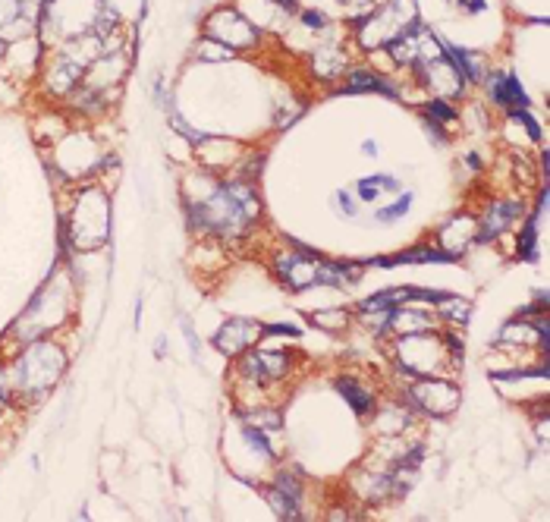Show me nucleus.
Returning a JSON list of instances; mask_svg holds the SVG:
<instances>
[{"mask_svg": "<svg viewBox=\"0 0 550 522\" xmlns=\"http://www.w3.org/2000/svg\"><path fill=\"white\" fill-rule=\"evenodd\" d=\"M110 239V202L101 186L76 189L70 214L63 217V249L98 252Z\"/></svg>", "mask_w": 550, "mask_h": 522, "instance_id": "obj_4", "label": "nucleus"}, {"mask_svg": "<svg viewBox=\"0 0 550 522\" xmlns=\"http://www.w3.org/2000/svg\"><path fill=\"white\" fill-rule=\"evenodd\" d=\"M390 353H393L396 375H403V381H415L422 375H450V378L459 375V365L450 359L444 340H440V328L425 334L396 337Z\"/></svg>", "mask_w": 550, "mask_h": 522, "instance_id": "obj_5", "label": "nucleus"}, {"mask_svg": "<svg viewBox=\"0 0 550 522\" xmlns=\"http://www.w3.org/2000/svg\"><path fill=\"white\" fill-rule=\"evenodd\" d=\"M76 315V287L70 271L54 268V274L44 280V284L35 290V296L29 299V306L22 309V315L13 321L10 328V340L29 343L38 337H54L57 331H63L66 324Z\"/></svg>", "mask_w": 550, "mask_h": 522, "instance_id": "obj_3", "label": "nucleus"}, {"mask_svg": "<svg viewBox=\"0 0 550 522\" xmlns=\"http://www.w3.org/2000/svg\"><path fill=\"white\" fill-rule=\"evenodd\" d=\"M66 368H70V353L63 350L57 337H38L29 343H19V350L7 362L13 403L38 406L60 384Z\"/></svg>", "mask_w": 550, "mask_h": 522, "instance_id": "obj_2", "label": "nucleus"}, {"mask_svg": "<svg viewBox=\"0 0 550 522\" xmlns=\"http://www.w3.org/2000/svg\"><path fill=\"white\" fill-rule=\"evenodd\" d=\"M337 4H346V7H368L374 0H337Z\"/></svg>", "mask_w": 550, "mask_h": 522, "instance_id": "obj_42", "label": "nucleus"}, {"mask_svg": "<svg viewBox=\"0 0 550 522\" xmlns=\"http://www.w3.org/2000/svg\"><path fill=\"white\" fill-rule=\"evenodd\" d=\"M362 151H365L368 158H374V155H378L381 148H378V142H374V139H365V142H362Z\"/></svg>", "mask_w": 550, "mask_h": 522, "instance_id": "obj_40", "label": "nucleus"}, {"mask_svg": "<svg viewBox=\"0 0 550 522\" xmlns=\"http://www.w3.org/2000/svg\"><path fill=\"white\" fill-rule=\"evenodd\" d=\"M13 406V387H10V372H7V362L0 359V409Z\"/></svg>", "mask_w": 550, "mask_h": 522, "instance_id": "obj_33", "label": "nucleus"}, {"mask_svg": "<svg viewBox=\"0 0 550 522\" xmlns=\"http://www.w3.org/2000/svg\"><path fill=\"white\" fill-rule=\"evenodd\" d=\"M236 434H239V444L246 447V450H252L261 463L274 466V463L280 460V453L274 450V441H271V431H264V428H258V425H252V422H242V419H239Z\"/></svg>", "mask_w": 550, "mask_h": 522, "instance_id": "obj_21", "label": "nucleus"}, {"mask_svg": "<svg viewBox=\"0 0 550 522\" xmlns=\"http://www.w3.org/2000/svg\"><path fill=\"white\" fill-rule=\"evenodd\" d=\"M271 510L280 519H302L305 510V475L299 466H277L271 472V482L264 488Z\"/></svg>", "mask_w": 550, "mask_h": 522, "instance_id": "obj_9", "label": "nucleus"}, {"mask_svg": "<svg viewBox=\"0 0 550 522\" xmlns=\"http://www.w3.org/2000/svg\"><path fill=\"white\" fill-rule=\"evenodd\" d=\"M437 51H440V57L453 63L456 73L466 82H484V76H488V70H484V63L475 51H466V48L450 45V41H440V38H437Z\"/></svg>", "mask_w": 550, "mask_h": 522, "instance_id": "obj_18", "label": "nucleus"}, {"mask_svg": "<svg viewBox=\"0 0 550 522\" xmlns=\"http://www.w3.org/2000/svg\"><path fill=\"white\" fill-rule=\"evenodd\" d=\"M525 217V202L522 199H491L484 211L475 217V236L472 246H491L497 239L510 233V227Z\"/></svg>", "mask_w": 550, "mask_h": 522, "instance_id": "obj_10", "label": "nucleus"}, {"mask_svg": "<svg viewBox=\"0 0 550 522\" xmlns=\"http://www.w3.org/2000/svg\"><path fill=\"white\" fill-rule=\"evenodd\" d=\"M374 416V431L384 434V438H403V431L412 428L415 422V409L400 397L393 403H378V409L371 412Z\"/></svg>", "mask_w": 550, "mask_h": 522, "instance_id": "obj_15", "label": "nucleus"}, {"mask_svg": "<svg viewBox=\"0 0 550 522\" xmlns=\"http://www.w3.org/2000/svg\"><path fill=\"white\" fill-rule=\"evenodd\" d=\"M334 199H337V208H340L343 217H359V199L349 189H337Z\"/></svg>", "mask_w": 550, "mask_h": 522, "instance_id": "obj_32", "label": "nucleus"}, {"mask_svg": "<svg viewBox=\"0 0 550 522\" xmlns=\"http://www.w3.org/2000/svg\"><path fill=\"white\" fill-rule=\"evenodd\" d=\"M425 129L434 136V142H444L447 139V133H444V123H434V120H428L425 117Z\"/></svg>", "mask_w": 550, "mask_h": 522, "instance_id": "obj_36", "label": "nucleus"}, {"mask_svg": "<svg viewBox=\"0 0 550 522\" xmlns=\"http://www.w3.org/2000/svg\"><path fill=\"white\" fill-rule=\"evenodd\" d=\"M459 7L466 10V13H481V10H488V4H484V0H459Z\"/></svg>", "mask_w": 550, "mask_h": 522, "instance_id": "obj_37", "label": "nucleus"}, {"mask_svg": "<svg viewBox=\"0 0 550 522\" xmlns=\"http://www.w3.org/2000/svg\"><path fill=\"white\" fill-rule=\"evenodd\" d=\"M346 85H343V95H365V92H378V95H387V98H400V89L381 73H374V70H349L346 73Z\"/></svg>", "mask_w": 550, "mask_h": 522, "instance_id": "obj_19", "label": "nucleus"}, {"mask_svg": "<svg viewBox=\"0 0 550 522\" xmlns=\"http://www.w3.org/2000/svg\"><path fill=\"white\" fill-rule=\"evenodd\" d=\"M506 114H510V120H519V123L525 126L528 139H532L535 145L541 142V123L535 120V114L528 111V107H516V111H506Z\"/></svg>", "mask_w": 550, "mask_h": 522, "instance_id": "obj_29", "label": "nucleus"}, {"mask_svg": "<svg viewBox=\"0 0 550 522\" xmlns=\"http://www.w3.org/2000/svg\"><path fill=\"white\" fill-rule=\"evenodd\" d=\"M484 82H488V95L497 107H503V111H516V107H528L532 101H528V92L522 89L519 76L513 73H503V70H494L484 76Z\"/></svg>", "mask_w": 550, "mask_h": 522, "instance_id": "obj_16", "label": "nucleus"}, {"mask_svg": "<svg viewBox=\"0 0 550 522\" xmlns=\"http://www.w3.org/2000/svg\"><path fill=\"white\" fill-rule=\"evenodd\" d=\"M362 261H334L321 258L315 271V287H330V290H352L362 284Z\"/></svg>", "mask_w": 550, "mask_h": 522, "instance_id": "obj_13", "label": "nucleus"}, {"mask_svg": "<svg viewBox=\"0 0 550 522\" xmlns=\"http://www.w3.org/2000/svg\"><path fill=\"white\" fill-rule=\"evenodd\" d=\"M434 315H437L440 324H447V328H466L469 318H472V302H469L466 296L447 293V296L434 306Z\"/></svg>", "mask_w": 550, "mask_h": 522, "instance_id": "obj_24", "label": "nucleus"}, {"mask_svg": "<svg viewBox=\"0 0 550 522\" xmlns=\"http://www.w3.org/2000/svg\"><path fill=\"white\" fill-rule=\"evenodd\" d=\"M189 230L211 239H242L261 221V199L249 180H211L202 195L183 192Z\"/></svg>", "mask_w": 550, "mask_h": 522, "instance_id": "obj_1", "label": "nucleus"}, {"mask_svg": "<svg viewBox=\"0 0 550 522\" xmlns=\"http://www.w3.org/2000/svg\"><path fill=\"white\" fill-rule=\"evenodd\" d=\"M10 57V41L7 38H0V63H4Z\"/></svg>", "mask_w": 550, "mask_h": 522, "instance_id": "obj_41", "label": "nucleus"}, {"mask_svg": "<svg viewBox=\"0 0 550 522\" xmlns=\"http://www.w3.org/2000/svg\"><path fill=\"white\" fill-rule=\"evenodd\" d=\"M403 400L428 419H447L459 409L462 390H459L456 378H450V375H422L415 381H406Z\"/></svg>", "mask_w": 550, "mask_h": 522, "instance_id": "obj_7", "label": "nucleus"}, {"mask_svg": "<svg viewBox=\"0 0 550 522\" xmlns=\"http://www.w3.org/2000/svg\"><path fill=\"white\" fill-rule=\"evenodd\" d=\"M378 195H381V189L374 186L368 177H362V180L356 183V199H359V202H378Z\"/></svg>", "mask_w": 550, "mask_h": 522, "instance_id": "obj_35", "label": "nucleus"}, {"mask_svg": "<svg viewBox=\"0 0 550 522\" xmlns=\"http://www.w3.org/2000/svg\"><path fill=\"white\" fill-rule=\"evenodd\" d=\"M176 321H180V331H183V337H186V343H189L192 362H202V340H198V334H195V324H192V318L180 312V315H176Z\"/></svg>", "mask_w": 550, "mask_h": 522, "instance_id": "obj_28", "label": "nucleus"}, {"mask_svg": "<svg viewBox=\"0 0 550 522\" xmlns=\"http://www.w3.org/2000/svg\"><path fill=\"white\" fill-rule=\"evenodd\" d=\"M236 416L242 422H252L264 431H280L283 428V412L277 409L274 400H264V403H252V406H236Z\"/></svg>", "mask_w": 550, "mask_h": 522, "instance_id": "obj_23", "label": "nucleus"}, {"mask_svg": "<svg viewBox=\"0 0 550 522\" xmlns=\"http://www.w3.org/2000/svg\"><path fill=\"white\" fill-rule=\"evenodd\" d=\"M334 387H337V394L349 403V409L356 412L359 419H368L374 409H378V394H374L371 387H365L356 375H337L334 378Z\"/></svg>", "mask_w": 550, "mask_h": 522, "instance_id": "obj_17", "label": "nucleus"}, {"mask_svg": "<svg viewBox=\"0 0 550 522\" xmlns=\"http://www.w3.org/2000/svg\"><path fill=\"white\" fill-rule=\"evenodd\" d=\"M412 202H415V195H412V192H403L393 205H381L378 211H374V221H378V224H396V221H403V217L412 211Z\"/></svg>", "mask_w": 550, "mask_h": 522, "instance_id": "obj_26", "label": "nucleus"}, {"mask_svg": "<svg viewBox=\"0 0 550 522\" xmlns=\"http://www.w3.org/2000/svg\"><path fill=\"white\" fill-rule=\"evenodd\" d=\"M261 340V321L246 318V315H230L211 337V346L224 356V359H236L242 353H249L252 346Z\"/></svg>", "mask_w": 550, "mask_h": 522, "instance_id": "obj_11", "label": "nucleus"}, {"mask_svg": "<svg viewBox=\"0 0 550 522\" xmlns=\"http://www.w3.org/2000/svg\"><path fill=\"white\" fill-rule=\"evenodd\" d=\"M462 255L440 249L437 243H418L409 246L396 255H378V258H365L362 268H400V265H459Z\"/></svg>", "mask_w": 550, "mask_h": 522, "instance_id": "obj_12", "label": "nucleus"}, {"mask_svg": "<svg viewBox=\"0 0 550 522\" xmlns=\"http://www.w3.org/2000/svg\"><path fill=\"white\" fill-rule=\"evenodd\" d=\"M299 23H302L305 29H312V32H321V29L330 26V19H327V13H321V10H299Z\"/></svg>", "mask_w": 550, "mask_h": 522, "instance_id": "obj_31", "label": "nucleus"}, {"mask_svg": "<svg viewBox=\"0 0 550 522\" xmlns=\"http://www.w3.org/2000/svg\"><path fill=\"white\" fill-rule=\"evenodd\" d=\"M544 202H547V195L541 192L535 211H528V217L522 221V230H519V239H516V261H525V265H535L538 261V224L544 214Z\"/></svg>", "mask_w": 550, "mask_h": 522, "instance_id": "obj_20", "label": "nucleus"}, {"mask_svg": "<svg viewBox=\"0 0 550 522\" xmlns=\"http://www.w3.org/2000/svg\"><path fill=\"white\" fill-rule=\"evenodd\" d=\"M293 372V356L290 350H252L233 359V378L239 387H249L252 394H268L286 381Z\"/></svg>", "mask_w": 550, "mask_h": 522, "instance_id": "obj_6", "label": "nucleus"}, {"mask_svg": "<svg viewBox=\"0 0 550 522\" xmlns=\"http://www.w3.org/2000/svg\"><path fill=\"white\" fill-rule=\"evenodd\" d=\"M352 321H356V312L346 309V306L318 309V312L308 315V324H312V328H321V331H330V334H343L346 328H352Z\"/></svg>", "mask_w": 550, "mask_h": 522, "instance_id": "obj_25", "label": "nucleus"}, {"mask_svg": "<svg viewBox=\"0 0 550 522\" xmlns=\"http://www.w3.org/2000/svg\"><path fill=\"white\" fill-rule=\"evenodd\" d=\"M302 334H305V328H296V324H286V321L261 324V337H290V340H299Z\"/></svg>", "mask_w": 550, "mask_h": 522, "instance_id": "obj_30", "label": "nucleus"}, {"mask_svg": "<svg viewBox=\"0 0 550 522\" xmlns=\"http://www.w3.org/2000/svg\"><path fill=\"white\" fill-rule=\"evenodd\" d=\"M321 258L324 255L315 246L290 239V249H277L271 255V271L280 280V287H286L290 293H302L315 287V271Z\"/></svg>", "mask_w": 550, "mask_h": 522, "instance_id": "obj_8", "label": "nucleus"}, {"mask_svg": "<svg viewBox=\"0 0 550 522\" xmlns=\"http://www.w3.org/2000/svg\"><path fill=\"white\" fill-rule=\"evenodd\" d=\"M466 164H469V170H475V173L484 167V164H481V158H478V151H469V155H466Z\"/></svg>", "mask_w": 550, "mask_h": 522, "instance_id": "obj_39", "label": "nucleus"}, {"mask_svg": "<svg viewBox=\"0 0 550 522\" xmlns=\"http://www.w3.org/2000/svg\"><path fill=\"white\" fill-rule=\"evenodd\" d=\"M396 306H409V287H387L356 302V315H374V312H390Z\"/></svg>", "mask_w": 550, "mask_h": 522, "instance_id": "obj_22", "label": "nucleus"}, {"mask_svg": "<svg viewBox=\"0 0 550 522\" xmlns=\"http://www.w3.org/2000/svg\"><path fill=\"white\" fill-rule=\"evenodd\" d=\"M425 117L434 120V123H453L459 117V111L453 107V101H447V98H431L425 104Z\"/></svg>", "mask_w": 550, "mask_h": 522, "instance_id": "obj_27", "label": "nucleus"}, {"mask_svg": "<svg viewBox=\"0 0 550 522\" xmlns=\"http://www.w3.org/2000/svg\"><path fill=\"white\" fill-rule=\"evenodd\" d=\"M154 356H158V359H167V337H158V340H154Z\"/></svg>", "mask_w": 550, "mask_h": 522, "instance_id": "obj_38", "label": "nucleus"}, {"mask_svg": "<svg viewBox=\"0 0 550 522\" xmlns=\"http://www.w3.org/2000/svg\"><path fill=\"white\" fill-rule=\"evenodd\" d=\"M374 186H378L381 192H400L403 189V183L400 180H396L393 177V173H371V177H368Z\"/></svg>", "mask_w": 550, "mask_h": 522, "instance_id": "obj_34", "label": "nucleus"}, {"mask_svg": "<svg viewBox=\"0 0 550 522\" xmlns=\"http://www.w3.org/2000/svg\"><path fill=\"white\" fill-rule=\"evenodd\" d=\"M387 324H390V334H393V337L425 334V331H437V328H440V321H437L434 309H431V312H428V306H425V309H415L412 302H409V306H396V309H390Z\"/></svg>", "mask_w": 550, "mask_h": 522, "instance_id": "obj_14", "label": "nucleus"}]
</instances>
